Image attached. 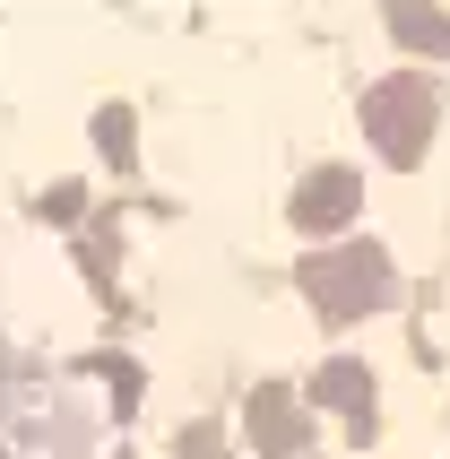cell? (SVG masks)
I'll use <instances>...</instances> for the list:
<instances>
[{
    "label": "cell",
    "instance_id": "1",
    "mask_svg": "<svg viewBox=\"0 0 450 459\" xmlns=\"http://www.w3.org/2000/svg\"><path fill=\"white\" fill-rule=\"evenodd\" d=\"M295 286L312 295L321 321H364V312H381L390 295H399V269H390L381 243H338V252H312V260H303Z\"/></svg>",
    "mask_w": 450,
    "mask_h": 459
},
{
    "label": "cell",
    "instance_id": "2",
    "mask_svg": "<svg viewBox=\"0 0 450 459\" xmlns=\"http://www.w3.org/2000/svg\"><path fill=\"white\" fill-rule=\"evenodd\" d=\"M433 130H442V96H433V78L399 70V78H381V87H364V139H373L390 165H416V156L433 148Z\"/></svg>",
    "mask_w": 450,
    "mask_h": 459
},
{
    "label": "cell",
    "instance_id": "3",
    "mask_svg": "<svg viewBox=\"0 0 450 459\" xmlns=\"http://www.w3.org/2000/svg\"><path fill=\"white\" fill-rule=\"evenodd\" d=\"M251 442H260V459H312V416L286 382L251 390Z\"/></svg>",
    "mask_w": 450,
    "mask_h": 459
},
{
    "label": "cell",
    "instance_id": "4",
    "mask_svg": "<svg viewBox=\"0 0 450 459\" xmlns=\"http://www.w3.org/2000/svg\"><path fill=\"white\" fill-rule=\"evenodd\" d=\"M355 208H364V182H355L347 165H321V174H303V182H295V226H303V234L347 226Z\"/></svg>",
    "mask_w": 450,
    "mask_h": 459
},
{
    "label": "cell",
    "instance_id": "5",
    "mask_svg": "<svg viewBox=\"0 0 450 459\" xmlns=\"http://www.w3.org/2000/svg\"><path fill=\"white\" fill-rule=\"evenodd\" d=\"M303 399H321V408H347V416H355V434H373V373H364L355 356H329L321 373H312V390H303Z\"/></svg>",
    "mask_w": 450,
    "mask_h": 459
},
{
    "label": "cell",
    "instance_id": "6",
    "mask_svg": "<svg viewBox=\"0 0 450 459\" xmlns=\"http://www.w3.org/2000/svg\"><path fill=\"white\" fill-rule=\"evenodd\" d=\"M390 35H399V44H442L450 52V18L442 9H390Z\"/></svg>",
    "mask_w": 450,
    "mask_h": 459
},
{
    "label": "cell",
    "instance_id": "7",
    "mask_svg": "<svg viewBox=\"0 0 450 459\" xmlns=\"http://www.w3.org/2000/svg\"><path fill=\"white\" fill-rule=\"evenodd\" d=\"M104 156H113V165H130V113H122V104L104 113Z\"/></svg>",
    "mask_w": 450,
    "mask_h": 459
},
{
    "label": "cell",
    "instance_id": "8",
    "mask_svg": "<svg viewBox=\"0 0 450 459\" xmlns=\"http://www.w3.org/2000/svg\"><path fill=\"white\" fill-rule=\"evenodd\" d=\"M0 459H9V451H0Z\"/></svg>",
    "mask_w": 450,
    "mask_h": 459
}]
</instances>
